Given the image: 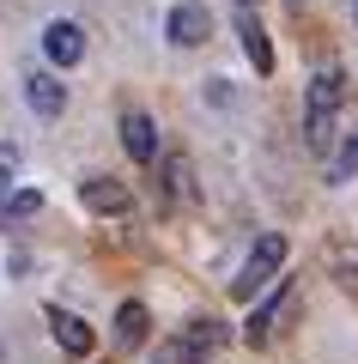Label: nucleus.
<instances>
[{
  "label": "nucleus",
  "instance_id": "obj_8",
  "mask_svg": "<svg viewBox=\"0 0 358 364\" xmlns=\"http://www.w3.org/2000/svg\"><path fill=\"white\" fill-rule=\"evenodd\" d=\"M49 334L61 340V352H73V358H85L98 340H91V328L79 322V316H67V310H49Z\"/></svg>",
  "mask_w": 358,
  "mask_h": 364
},
{
  "label": "nucleus",
  "instance_id": "obj_15",
  "mask_svg": "<svg viewBox=\"0 0 358 364\" xmlns=\"http://www.w3.org/2000/svg\"><path fill=\"white\" fill-rule=\"evenodd\" d=\"M352 170H358V128L346 134V146H340V176H352Z\"/></svg>",
  "mask_w": 358,
  "mask_h": 364
},
{
  "label": "nucleus",
  "instance_id": "obj_7",
  "mask_svg": "<svg viewBox=\"0 0 358 364\" xmlns=\"http://www.w3.org/2000/svg\"><path fill=\"white\" fill-rule=\"evenodd\" d=\"M25 97H31L37 116H61V109H67V85L55 73H25Z\"/></svg>",
  "mask_w": 358,
  "mask_h": 364
},
{
  "label": "nucleus",
  "instance_id": "obj_10",
  "mask_svg": "<svg viewBox=\"0 0 358 364\" xmlns=\"http://www.w3.org/2000/svg\"><path fill=\"white\" fill-rule=\"evenodd\" d=\"M237 31H243V55L256 61V73H273V49H268V31H261V18L243 13V25H237Z\"/></svg>",
  "mask_w": 358,
  "mask_h": 364
},
{
  "label": "nucleus",
  "instance_id": "obj_4",
  "mask_svg": "<svg viewBox=\"0 0 358 364\" xmlns=\"http://www.w3.org/2000/svg\"><path fill=\"white\" fill-rule=\"evenodd\" d=\"M285 298H292V279H285V273H280V279H273V291H268V298L256 304V310H249V322H243V334L256 340V346H261V340L273 334V316L285 310Z\"/></svg>",
  "mask_w": 358,
  "mask_h": 364
},
{
  "label": "nucleus",
  "instance_id": "obj_11",
  "mask_svg": "<svg viewBox=\"0 0 358 364\" xmlns=\"http://www.w3.org/2000/svg\"><path fill=\"white\" fill-rule=\"evenodd\" d=\"M146 322H152V316H146V304H122V310H115V340H122V346H140L146 340Z\"/></svg>",
  "mask_w": 358,
  "mask_h": 364
},
{
  "label": "nucleus",
  "instance_id": "obj_3",
  "mask_svg": "<svg viewBox=\"0 0 358 364\" xmlns=\"http://www.w3.org/2000/svg\"><path fill=\"white\" fill-rule=\"evenodd\" d=\"M122 146H128L134 164H158V128H152V116L128 109V116H122Z\"/></svg>",
  "mask_w": 358,
  "mask_h": 364
},
{
  "label": "nucleus",
  "instance_id": "obj_16",
  "mask_svg": "<svg viewBox=\"0 0 358 364\" xmlns=\"http://www.w3.org/2000/svg\"><path fill=\"white\" fill-rule=\"evenodd\" d=\"M19 170V146H0V188H6V176Z\"/></svg>",
  "mask_w": 358,
  "mask_h": 364
},
{
  "label": "nucleus",
  "instance_id": "obj_13",
  "mask_svg": "<svg viewBox=\"0 0 358 364\" xmlns=\"http://www.w3.org/2000/svg\"><path fill=\"white\" fill-rule=\"evenodd\" d=\"M152 364H201V358H194V352L182 346V340H164V346L152 352Z\"/></svg>",
  "mask_w": 358,
  "mask_h": 364
},
{
  "label": "nucleus",
  "instance_id": "obj_2",
  "mask_svg": "<svg viewBox=\"0 0 358 364\" xmlns=\"http://www.w3.org/2000/svg\"><path fill=\"white\" fill-rule=\"evenodd\" d=\"M43 55H49L55 67H73L79 55H85V31H79L73 18H55V25L43 31Z\"/></svg>",
  "mask_w": 358,
  "mask_h": 364
},
{
  "label": "nucleus",
  "instance_id": "obj_1",
  "mask_svg": "<svg viewBox=\"0 0 358 364\" xmlns=\"http://www.w3.org/2000/svg\"><path fill=\"white\" fill-rule=\"evenodd\" d=\"M280 267H285V237L280 231H268L256 249H249V261H243V279H237V298H256V286H268V279H280Z\"/></svg>",
  "mask_w": 358,
  "mask_h": 364
},
{
  "label": "nucleus",
  "instance_id": "obj_12",
  "mask_svg": "<svg viewBox=\"0 0 358 364\" xmlns=\"http://www.w3.org/2000/svg\"><path fill=\"white\" fill-rule=\"evenodd\" d=\"M164 176H170V188H177L182 200L194 195V170H189V158H182V152H164Z\"/></svg>",
  "mask_w": 358,
  "mask_h": 364
},
{
  "label": "nucleus",
  "instance_id": "obj_9",
  "mask_svg": "<svg viewBox=\"0 0 358 364\" xmlns=\"http://www.w3.org/2000/svg\"><path fill=\"white\" fill-rule=\"evenodd\" d=\"M340 97H346V79L334 73V67L310 79V116H334V109H340Z\"/></svg>",
  "mask_w": 358,
  "mask_h": 364
},
{
  "label": "nucleus",
  "instance_id": "obj_18",
  "mask_svg": "<svg viewBox=\"0 0 358 364\" xmlns=\"http://www.w3.org/2000/svg\"><path fill=\"white\" fill-rule=\"evenodd\" d=\"M237 6H243V13H249V6H256V0H237Z\"/></svg>",
  "mask_w": 358,
  "mask_h": 364
},
{
  "label": "nucleus",
  "instance_id": "obj_19",
  "mask_svg": "<svg viewBox=\"0 0 358 364\" xmlns=\"http://www.w3.org/2000/svg\"><path fill=\"white\" fill-rule=\"evenodd\" d=\"M292 6H304V0H292Z\"/></svg>",
  "mask_w": 358,
  "mask_h": 364
},
{
  "label": "nucleus",
  "instance_id": "obj_17",
  "mask_svg": "<svg viewBox=\"0 0 358 364\" xmlns=\"http://www.w3.org/2000/svg\"><path fill=\"white\" fill-rule=\"evenodd\" d=\"M340 286H346V291L358 298V267H346V273H340Z\"/></svg>",
  "mask_w": 358,
  "mask_h": 364
},
{
  "label": "nucleus",
  "instance_id": "obj_6",
  "mask_svg": "<svg viewBox=\"0 0 358 364\" xmlns=\"http://www.w3.org/2000/svg\"><path fill=\"white\" fill-rule=\"evenodd\" d=\"M79 200H85L91 213H128V207H134V200H128V188H122L115 176H85Z\"/></svg>",
  "mask_w": 358,
  "mask_h": 364
},
{
  "label": "nucleus",
  "instance_id": "obj_5",
  "mask_svg": "<svg viewBox=\"0 0 358 364\" xmlns=\"http://www.w3.org/2000/svg\"><path fill=\"white\" fill-rule=\"evenodd\" d=\"M206 37H213V13H206V6H177V13H170V43L201 49Z\"/></svg>",
  "mask_w": 358,
  "mask_h": 364
},
{
  "label": "nucleus",
  "instance_id": "obj_14",
  "mask_svg": "<svg viewBox=\"0 0 358 364\" xmlns=\"http://www.w3.org/2000/svg\"><path fill=\"white\" fill-rule=\"evenodd\" d=\"M334 140V116H310V152H328Z\"/></svg>",
  "mask_w": 358,
  "mask_h": 364
}]
</instances>
